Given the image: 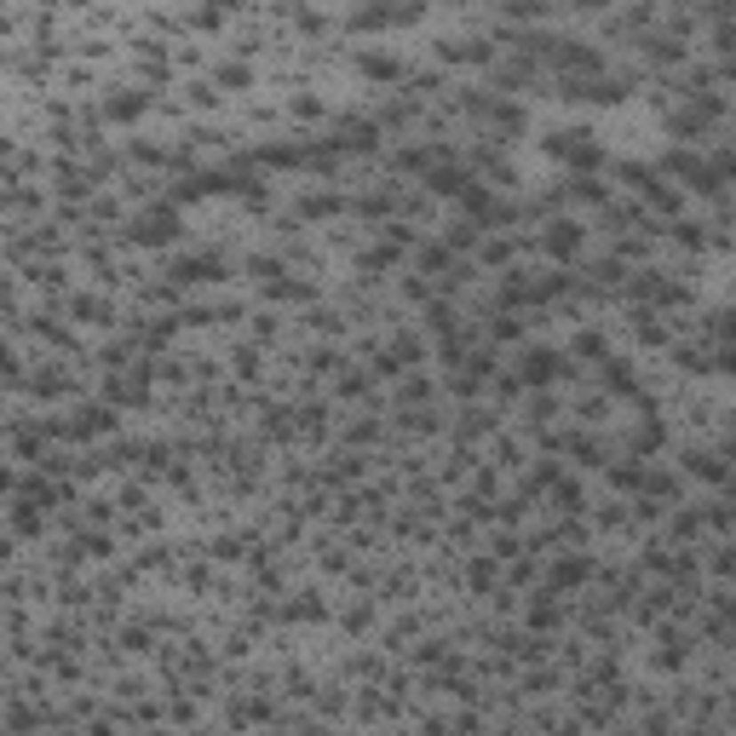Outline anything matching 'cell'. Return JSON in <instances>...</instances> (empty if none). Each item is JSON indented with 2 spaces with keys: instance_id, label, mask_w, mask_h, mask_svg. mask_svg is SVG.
<instances>
[{
  "instance_id": "cell-2",
  "label": "cell",
  "mask_w": 736,
  "mask_h": 736,
  "mask_svg": "<svg viewBox=\"0 0 736 736\" xmlns=\"http://www.w3.org/2000/svg\"><path fill=\"white\" fill-rule=\"evenodd\" d=\"M547 156H558V162L581 167V173H593V167L604 162L598 139H593V132H581V127H570V132H552V139H547Z\"/></svg>"
},
{
  "instance_id": "cell-5",
  "label": "cell",
  "mask_w": 736,
  "mask_h": 736,
  "mask_svg": "<svg viewBox=\"0 0 736 736\" xmlns=\"http://www.w3.org/2000/svg\"><path fill=\"white\" fill-rule=\"evenodd\" d=\"M144 109H150V92H132V87H121V92L104 98V121H139Z\"/></svg>"
},
{
  "instance_id": "cell-4",
  "label": "cell",
  "mask_w": 736,
  "mask_h": 736,
  "mask_svg": "<svg viewBox=\"0 0 736 736\" xmlns=\"http://www.w3.org/2000/svg\"><path fill=\"white\" fill-rule=\"evenodd\" d=\"M409 18H420V6H357L351 29H386V23H409Z\"/></svg>"
},
{
  "instance_id": "cell-22",
  "label": "cell",
  "mask_w": 736,
  "mask_h": 736,
  "mask_svg": "<svg viewBox=\"0 0 736 736\" xmlns=\"http://www.w3.org/2000/svg\"><path fill=\"white\" fill-rule=\"evenodd\" d=\"M575 351H581V357H604V340H598V334H581V340H575Z\"/></svg>"
},
{
  "instance_id": "cell-12",
  "label": "cell",
  "mask_w": 736,
  "mask_h": 736,
  "mask_svg": "<svg viewBox=\"0 0 736 736\" xmlns=\"http://www.w3.org/2000/svg\"><path fill=\"white\" fill-rule=\"evenodd\" d=\"M426 184H432L437 196H460V184H466V173H455V167H426Z\"/></svg>"
},
{
  "instance_id": "cell-21",
  "label": "cell",
  "mask_w": 736,
  "mask_h": 736,
  "mask_svg": "<svg viewBox=\"0 0 736 736\" xmlns=\"http://www.w3.org/2000/svg\"><path fill=\"white\" fill-rule=\"evenodd\" d=\"M397 167H414V173H426V167H432V156H426V150H403Z\"/></svg>"
},
{
  "instance_id": "cell-3",
  "label": "cell",
  "mask_w": 736,
  "mask_h": 736,
  "mask_svg": "<svg viewBox=\"0 0 736 736\" xmlns=\"http://www.w3.org/2000/svg\"><path fill=\"white\" fill-rule=\"evenodd\" d=\"M581 225H575V219H558V225H547V236H541V248L552 253V260H575V253H581Z\"/></svg>"
},
{
  "instance_id": "cell-19",
  "label": "cell",
  "mask_w": 736,
  "mask_h": 736,
  "mask_svg": "<svg viewBox=\"0 0 736 736\" xmlns=\"http://www.w3.org/2000/svg\"><path fill=\"white\" fill-rule=\"evenodd\" d=\"M696 472H702L708 484H725V466H719V455H702V460H696Z\"/></svg>"
},
{
  "instance_id": "cell-11",
  "label": "cell",
  "mask_w": 736,
  "mask_h": 736,
  "mask_svg": "<svg viewBox=\"0 0 736 736\" xmlns=\"http://www.w3.org/2000/svg\"><path fill=\"white\" fill-rule=\"evenodd\" d=\"M12 530H18V535H41V530H46L41 500H23V507H12Z\"/></svg>"
},
{
  "instance_id": "cell-24",
  "label": "cell",
  "mask_w": 736,
  "mask_h": 736,
  "mask_svg": "<svg viewBox=\"0 0 736 736\" xmlns=\"http://www.w3.org/2000/svg\"><path fill=\"white\" fill-rule=\"evenodd\" d=\"M575 6H604V0H575Z\"/></svg>"
},
{
  "instance_id": "cell-6",
  "label": "cell",
  "mask_w": 736,
  "mask_h": 736,
  "mask_svg": "<svg viewBox=\"0 0 736 736\" xmlns=\"http://www.w3.org/2000/svg\"><path fill=\"white\" fill-rule=\"evenodd\" d=\"M219 276H225V260H213V253H190L173 265V282H219Z\"/></svg>"
},
{
  "instance_id": "cell-13",
  "label": "cell",
  "mask_w": 736,
  "mask_h": 736,
  "mask_svg": "<svg viewBox=\"0 0 736 736\" xmlns=\"http://www.w3.org/2000/svg\"><path fill=\"white\" fill-rule=\"evenodd\" d=\"M219 87H225V92H248L253 87V69L248 64H219Z\"/></svg>"
},
{
  "instance_id": "cell-16",
  "label": "cell",
  "mask_w": 736,
  "mask_h": 736,
  "mask_svg": "<svg viewBox=\"0 0 736 736\" xmlns=\"http://www.w3.org/2000/svg\"><path fill=\"white\" fill-rule=\"evenodd\" d=\"M225 12H230V0H207V6H196V29H219V23H225Z\"/></svg>"
},
{
  "instance_id": "cell-18",
  "label": "cell",
  "mask_w": 736,
  "mask_h": 736,
  "mask_svg": "<svg viewBox=\"0 0 736 736\" xmlns=\"http://www.w3.org/2000/svg\"><path fill=\"white\" fill-rule=\"evenodd\" d=\"M340 144H346V150H374V127L351 121V127H346V139H340Z\"/></svg>"
},
{
  "instance_id": "cell-10",
  "label": "cell",
  "mask_w": 736,
  "mask_h": 736,
  "mask_svg": "<svg viewBox=\"0 0 736 736\" xmlns=\"http://www.w3.org/2000/svg\"><path fill=\"white\" fill-rule=\"evenodd\" d=\"M357 69H363V76H374V81H397L403 76L397 58H386V52H357Z\"/></svg>"
},
{
  "instance_id": "cell-8",
  "label": "cell",
  "mask_w": 736,
  "mask_h": 736,
  "mask_svg": "<svg viewBox=\"0 0 736 736\" xmlns=\"http://www.w3.org/2000/svg\"><path fill=\"white\" fill-rule=\"evenodd\" d=\"M109 426H116V414H109V409H81L76 420H64L58 432H64V437H98V432H109Z\"/></svg>"
},
{
  "instance_id": "cell-23",
  "label": "cell",
  "mask_w": 736,
  "mask_h": 736,
  "mask_svg": "<svg viewBox=\"0 0 736 736\" xmlns=\"http://www.w3.org/2000/svg\"><path fill=\"white\" fill-rule=\"evenodd\" d=\"M0 489H12V472H6V466H0Z\"/></svg>"
},
{
  "instance_id": "cell-25",
  "label": "cell",
  "mask_w": 736,
  "mask_h": 736,
  "mask_svg": "<svg viewBox=\"0 0 736 736\" xmlns=\"http://www.w3.org/2000/svg\"><path fill=\"white\" fill-rule=\"evenodd\" d=\"M455 6H460V0H455Z\"/></svg>"
},
{
  "instance_id": "cell-14",
  "label": "cell",
  "mask_w": 736,
  "mask_h": 736,
  "mask_svg": "<svg viewBox=\"0 0 736 736\" xmlns=\"http://www.w3.org/2000/svg\"><path fill=\"white\" fill-rule=\"evenodd\" d=\"M265 293H271V300H311V288H305V282H288V276H265Z\"/></svg>"
},
{
  "instance_id": "cell-15",
  "label": "cell",
  "mask_w": 736,
  "mask_h": 736,
  "mask_svg": "<svg viewBox=\"0 0 736 736\" xmlns=\"http://www.w3.org/2000/svg\"><path fill=\"white\" fill-rule=\"evenodd\" d=\"M575 581H587V558H564V564H552V587H575Z\"/></svg>"
},
{
  "instance_id": "cell-9",
  "label": "cell",
  "mask_w": 736,
  "mask_h": 736,
  "mask_svg": "<svg viewBox=\"0 0 736 736\" xmlns=\"http://www.w3.org/2000/svg\"><path fill=\"white\" fill-rule=\"evenodd\" d=\"M437 58H444V64H489V46L484 41H444Z\"/></svg>"
},
{
  "instance_id": "cell-7",
  "label": "cell",
  "mask_w": 736,
  "mask_h": 736,
  "mask_svg": "<svg viewBox=\"0 0 736 736\" xmlns=\"http://www.w3.org/2000/svg\"><path fill=\"white\" fill-rule=\"evenodd\" d=\"M558 374H564L558 351H530V357H524V386H552Z\"/></svg>"
},
{
  "instance_id": "cell-20",
  "label": "cell",
  "mask_w": 736,
  "mask_h": 736,
  "mask_svg": "<svg viewBox=\"0 0 736 736\" xmlns=\"http://www.w3.org/2000/svg\"><path fill=\"white\" fill-rule=\"evenodd\" d=\"M288 616L293 621H311V616H323V604H316V598H300V604H288Z\"/></svg>"
},
{
  "instance_id": "cell-1",
  "label": "cell",
  "mask_w": 736,
  "mask_h": 736,
  "mask_svg": "<svg viewBox=\"0 0 736 736\" xmlns=\"http://www.w3.org/2000/svg\"><path fill=\"white\" fill-rule=\"evenodd\" d=\"M179 230H184L179 207H173V202H162V207H144V213L132 219V230H127V236L139 242V248H167V242H173Z\"/></svg>"
},
{
  "instance_id": "cell-17",
  "label": "cell",
  "mask_w": 736,
  "mask_h": 736,
  "mask_svg": "<svg viewBox=\"0 0 736 736\" xmlns=\"http://www.w3.org/2000/svg\"><path fill=\"white\" fill-rule=\"evenodd\" d=\"M300 213H305V219H328V213H340V196H305Z\"/></svg>"
}]
</instances>
